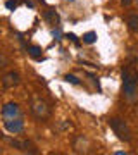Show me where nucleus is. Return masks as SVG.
Segmentation results:
<instances>
[{
    "label": "nucleus",
    "mask_w": 138,
    "mask_h": 155,
    "mask_svg": "<svg viewBox=\"0 0 138 155\" xmlns=\"http://www.w3.org/2000/svg\"><path fill=\"white\" fill-rule=\"evenodd\" d=\"M123 90L128 98H133L138 91V72L133 67H126L123 71Z\"/></svg>",
    "instance_id": "obj_1"
},
{
    "label": "nucleus",
    "mask_w": 138,
    "mask_h": 155,
    "mask_svg": "<svg viewBox=\"0 0 138 155\" xmlns=\"http://www.w3.org/2000/svg\"><path fill=\"white\" fill-rule=\"evenodd\" d=\"M109 126H110V129L116 133V136H117L119 140H123V141H131V131H130L128 124L123 121V119H119V117L110 119V121H109Z\"/></svg>",
    "instance_id": "obj_2"
},
{
    "label": "nucleus",
    "mask_w": 138,
    "mask_h": 155,
    "mask_svg": "<svg viewBox=\"0 0 138 155\" xmlns=\"http://www.w3.org/2000/svg\"><path fill=\"white\" fill-rule=\"evenodd\" d=\"M29 109L38 119H47L50 116V107L49 104L42 98H31V104H29Z\"/></svg>",
    "instance_id": "obj_3"
},
{
    "label": "nucleus",
    "mask_w": 138,
    "mask_h": 155,
    "mask_svg": "<svg viewBox=\"0 0 138 155\" xmlns=\"http://www.w3.org/2000/svg\"><path fill=\"white\" fill-rule=\"evenodd\" d=\"M4 126H5V129L9 131V133H21L22 129H24V121L22 119H19V117H12V119H7L5 122H4Z\"/></svg>",
    "instance_id": "obj_4"
},
{
    "label": "nucleus",
    "mask_w": 138,
    "mask_h": 155,
    "mask_svg": "<svg viewBox=\"0 0 138 155\" xmlns=\"http://www.w3.org/2000/svg\"><path fill=\"white\" fill-rule=\"evenodd\" d=\"M19 81H21V78H19V72H16V71L7 72L5 76L2 78V84H4V88H14V86L19 84Z\"/></svg>",
    "instance_id": "obj_5"
},
{
    "label": "nucleus",
    "mask_w": 138,
    "mask_h": 155,
    "mask_svg": "<svg viewBox=\"0 0 138 155\" xmlns=\"http://www.w3.org/2000/svg\"><path fill=\"white\" fill-rule=\"evenodd\" d=\"M21 110H19V105L14 104V102H9L5 105L2 107V116L5 117V119H12V117H19Z\"/></svg>",
    "instance_id": "obj_6"
},
{
    "label": "nucleus",
    "mask_w": 138,
    "mask_h": 155,
    "mask_svg": "<svg viewBox=\"0 0 138 155\" xmlns=\"http://www.w3.org/2000/svg\"><path fill=\"white\" fill-rule=\"evenodd\" d=\"M11 143L14 145V148L21 150V152H31V153L36 152V150H35V145L31 143V141H28V140H12Z\"/></svg>",
    "instance_id": "obj_7"
},
{
    "label": "nucleus",
    "mask_w": 138,
    "mask_h": 155,
    "mask_svg": "<svg viewBox=\"0 0 138 155\" xmlns=\"http://www.w3.org/2000/svg\"><path fill=\"white\" fill-rule=\"evenodd\" d=\"M86 147H90V141L86 138L79 136V138L74 140V150H76V152H79V153H81V152H85V153H86V152H88V148H86Z\"/></svg>",
    "instance_id": "obj_8"
},
{
    "label": "nucleus",
    "mask_w": 138,
    "mask_h": 155,
    "mask_svg": "<svg viewBox=\"0 0 138 155\" xmlns=\"http://www.w3.org/2000/svg\"><path fill=\"white\" fill-rule=\"evenodd\" d=\"M126 24L130 26V29L136 31L138 33V14H131V16L126 17Z\"/></svg>",
    "instance_id": "obj_9"
},
{
    "label": "nucleus",
    "mask_w": 138,
    "mask_h": 155,
    "mask_svg": "<svg viewBox=\"0 0 138 155\" xmlns=\"http://www.w3.org/2000/svg\"><path fill=\"white\" fill-rule=\"evenodd\" d=\"M45 19H47L50 24H59V14L55 11H47L45 12Z\"/></svg>",
    "instance_id": "obj_10"
},
{
    "label": "nucleus",
    "mask_w": 138,
    "mask_h": 155,
    "mask_svg": "<svg viewBox=\"0 0 138 155\" xmlns=\"http://www.w3.org/2000/svg\"><path fill=\"white\" fill-rule=\"evenodd\" d=\"M28 54L33 57V59H42V50L38 48V47H28Z\"/></svg>",
    "instance_id": "obj_11"
},
{
    "label": "nucleus",
    "mask_w": 138,
    "mask_h": 155,
    "mask_svg": "<svg viewBox=\"0 0 138 155\" xmlns=\"http://www.w3.org/2000/svg\"><path fill=\"white\" fill-rule=\"evenodd\" d=\"M97 40V33L95 31H88V33L83 35V43H93Z\"/></svg>",
    "instance_id": "obj_12"
},
{
    "label": "nucleus",
    "mask_w": 138,
    "mask_h": 155,
    "mask_svg": "<svg viewBox=\"0 0 138 155\" xmlns=\"http://www.w3.org/2000/svg\"><path fill=\"white\" fill-rule=\"evenodd\" d=\"M64 79H66L67 83H71V84H79V79H78L74 74H66V76H64Z\"/></svg>",
    "instance_id": "obj_13"
},
{
    "label": "nucleus",
    "mask_w": 138,
    "mask_h": 155,
    "mask_svg": "<svg viewBox=\"0 0 138 155\" xmlns=\"http://www.w3.org/2000/svg\"><path fill=\"white\" fill-rule=\"evenodd\" d=\"M5 5H7V9H16L17 4L14 2V0H7V4H5Z\"/></svg>",
    "instance_id": "obj_14"
},
{
    "label": "nucleus",
    "mask_w": 138,
    "mask_h": 155,
    "mask_svg": "<svg viewBox=\"0 0 138 155\" xmlns=\"http://www.w3.org/2000/svg\"><path fill=\"white\" fill-rule=\"evenodd\" d=\"M67 38H71V40H72V41H74V43H76V45L79 43V41H78V38H76V35H69Z\"/></svg>",
    "instance_id": "obj_15"
},
{
    "label": "nucleus",
    "mask_w": 138,
    "mask_h": 155,
    "mask_svg": "<svg viewBox=\"0 0 138 155\" xmlns=\"http://www.w3.org/2000/svg\"><path fill=\"white\" fill-rule=\"evenodd\" d=\"M121 4H123V5H131V0H121Z\"/></svg>",
    "instance_id": "obj_16"
},
{
    "label": "nucleus",
    "mask_w": 138,
    "mask_h": 155,
    "mask_svg": "<svg viewBox=\"0 0 138 155\" xmlns=\"http://www.w3.org/2000/svg\"><path fill=\"white\" fill-rule=\"evenodd\" d=\"M0 153H2V148H0Z\"/></svg>",
    "instance_id": "obj_17"
},
{
    "label": "nucleus",
    "mask_w": 138,
    "mask_h": 155,
    "mask_svg": "<svg viewBox=\"0 0 138 155\" xmlns=\"http://www.w3.org/2000/svg\"><path fill=\"white\" fill-rule=\"evenodd\" d=\"M71 2H72V0H71Z\"/></svg>",
    "instance_id": "obj_18"
}]
</instances>
